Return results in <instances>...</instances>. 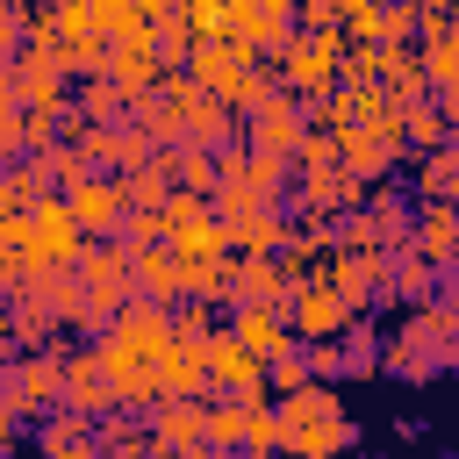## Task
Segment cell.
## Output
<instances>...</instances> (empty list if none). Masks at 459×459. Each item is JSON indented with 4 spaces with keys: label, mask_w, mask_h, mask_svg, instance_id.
Returning a JSON list of instances; mask_svg holds the SVG:
<instances>
[{
    "label": "cell",
    "mask_w": 459,
    "mask_h": 459,
    "mask_svg": "<svg viewBox=\"0 0 459 459\" xmlns=\"http://www.w3.org/2000/svg\"><path fill=\"white\" fill-rule=\"evenodd\" d=\"M7 308H14V344H50V337L65 330L36 294H7Z\"/></svg>",
    "instance_id": "obj_38"
},
{
    "label": "cell",
    "mask_w": 459,
    "mask_h": 459,
    "mask_svg": "<svg viewBox=\"0 0 459 459\" xmlns=\"http://www.w3.org/2000/svg\"><path fill=\"white\" fill-rule=\"evenodd\" d=\"M409 244H416L430 265H459V201L423 194V201H416V230H409Z\"/></svg>",
    "instance_id": "obj_16"
},
{
    "label": "cell",
    "mask_w": 459,
    "mask_h": 459,
    "mask_svg": "<svg viewBox=\"0 0 459 459\" xmlns=\"http://www.w3.org/2000/svg\"><path fill=\"white\" fill-rule=\"evenodd\" d=\"M437 108L452 115V129H459V86H437Z\"/></svg>",
    "instance_id": "obj_53"
},
{
    "label": "cell",
    "mask_w": 459,
    "mask_h": 459,
    "mask_svg": "<svg viewBox=\"0 0 459 459\" xmlns=\"http://www.w3.org/2000/svg\"><path fill=\"white\" fill-rule=\"evenodd\" d=\"M158 165L172 172V186H194V194H215V179H222V158L208 151V143H158Z\"/></svg>",
    "instance_id": "obj_23"
},
{
    "label": "cell",
    "mask_w": 459,
    "mask_h": 459,
    "mask_svg": "<svg viewBox=\"0 0 459 459\" xmlns=\"http://www.w3.org/2000/svg\"><path fill=\"white\" fill-rule=\"evenodd\" d=\"M416 57H423L430 93H437V86H459V22H452L445 36H423V43H416Z\"/></svg>",
    "instance_id": "obj_35"
},
{
    "label": "cell",
    "mask_w": 459,
    "mask_h": 459,
    "mask_svg": "<svg viewBox=\"0 0 459 459\" xmlns=\"http://www.w3.org/2000/svg\"><path fill=\"white\" fill-rule=\"evenodd\" d=\"M452 7H459V0H452Z\"/></svg>",
    "instance_id": "obj_58"
},
{
    "label": "cell",
    "mask_w": 459,
    "mask_h": 459,
    "mask_svg": "<svg viewBox=\"0 0 459 459\" xmlns=\"http://www.w3.org/2000/svg\"><path fill=\"white\" fill-rule=\"evenodd\" d=\"M158 394H208V351L172 337L165 359H158Z\"/></svg>",
    "instance_id": "obj_24"
},
{
    "label": "cell",
    "mask_w": 459,
    "mask_h": 459,
    "mask_svg": "<svg viewBox=\"0 0 459 459\" xmlns=\"http://www.w3.org/2000/svg\"><path fill=\"white\" fill-rule=\"evenodd\" d=\"M122 186H129V208H165L172 172H165L158 158H143V165H129V172H122Z\"/></svg>",
    "instance_id": "obj_42"
},
{
    "label": "cell",
    "mask_w": 459,
    "mask_h": 459,
    "mask_svg": "<svg viewBox=\"0 0 459 459\" xmlns=\"http://www.w3.org/2000/svg\"><path fill=\"white\" fill-rule=\"evenodd\" d=\"M108 79H115L129 100L158 93V86H165V57H158V43H115V57H108Z\"/></svg>",
    "instance_id": "obj_22"
},
{
    "label": "cell",
    "mask_w": 459,
    "mask_h": 459,
    "mask_svg": "<svg viewBox=\"0 0 459 459\" xmlns=\"http://www.w3.org/2000/svg\"><path fill=\"white\" fill-rule=\"evenodd\" d=\"M409 230H416V201L380 179V186L366 194V237H373L380 251H409Z\"/></svg>",
    "instance_id": "obj_18"
},
{
    "label": "cell",
    "mask_w": 459,
    "mask_h": 459,
    "mask_svg": "<svg viewBox=\"0 0 459 459\" xmlns=\"http://www.w3.org/2000/svg\"><path fill=\"white\" fill-rule=\"evenodd\" d=\"M0 402L22 423H43L65 402V351L57 344H22V359H0Z\"/></svg>",
    "instance_id": "obj_2"
},
{
    "label": "cell",
    "mask_w": 459,
    "mask_h": 459,
    "mask_svg": "<svg viewBox=\"0 0 459 459\" xmlns=\"http://www.w3.org/2000/svg\"><path fill=\"white\" fill-rule=\"evenodd\" d=\"M452 136V115L437 108V93H423V100H409V151H437Z\"/></svg>",
    "instance_id": "obj_37"
},
{
    "label": "cell",
    "mask_w": 459,
    "mask_h": 459,
    "mask_svg": "<svg viewBox=\"0 0 459 459\" xmlns=\"http://www.w3.org/2000/svg\"><path fill=\"white\" fill-rule=\"evenodd\" d=\"M143 7H151V14H172V7H179V0H143Z\"/></svg>",
    "instance_id": "obj_54"
},
{
    "label": "cell",
    "mask_w": 459,
    "mask_h": 459,
    "mask_svg": "<svg viewBox=\"0 0 459 459\" xmlns=\"http://www.w3.org/2000/svg\"><path fill=\"white\" fill-rule=\"evenodd\" d=\"M230 265H237V251L179 258V294H194V301H222V308H230Z\"/></svg>",
    "instance_id": "obj_26"
},
{
    "label": "cell",
    "mask_w": 459,
    "mask_h": 459,
    "mask_svg": "<svg viewBox=\"0 0 459 459\" xmlns=\"http://www.w3.org/2000/svg\"><path fill=\"white\" fill-rule=\"evenodd\" d=\"M14 7H36V0H14Z\"/></svg>",
    "instance_id": "obj_56"
},
{
    "label": "cell",
    "mask_w": 459,
    "mask_h": 459,
    "mask_svg": "<svg viewBox=\"0 0 459 459\" xmlns=\"http://www.w3.org/2000/svg\"><path fill=\"white\" fill-rule=\"evenodd\" d=\"M337 158H344V172H359L366 186H380L402 158H409V143H394V136H380L373 122H337Z\"/></svg>",
    "instance_id": "obj_11"
},
{
    "label": "cell",
    "mask_w": 459,
    "mask_h": 459,
    "mask_svg": "<svg viewBox=\"0 0 459 459\" xmlns=\"http://www.w3.org/2000/svg\"><path fill=\"white\" fill-rule=\"evenodd\" d=\"M344 445H351V423H344V416L287 423V452H301V459H330V452H344Z\"/></svg>",
    "instance_id": "obj_28"
},
{
    "label": "cell",
    "mask_w": 459,
    "mask_h": 459,
    "mask_svg": "<svg viewBox=\"0 0 459 459\" xmlns=\"http://www.w3.org/2000/svg\"><path fill=\"white\" fill-rule=\"evenodd\" d=\"M337 57H344V29H294V36H287V50H280L273 65H280L287 93L316 100V93H330V86H337Z\"/></svg>",
    "instance_id": "obj_5"
},
{
    "label": "cell",
    "mask_w": 459,
    "mask_h": 459,
    "mask_svg": "<svg viewBox=\"0 0 459 459\" xmlns=\"http://www.w3.org/2000/svg\"><path fill=\"white\" fill-rule=\"evenodd\" d=\"M72 273L86 280V323H79V330L115 323V308L136 294V280H129V244H122V237H86L79 258H72Z\"/></svg>",
    "instance_id": "obj_3"
},
{
    "label": "cell",
    "mask_w": 459,
    "mask_h": 459,
    "mask_svg": "<svg viewBox=\"0 0 459 459\" xmlns=\"http://www.w3.org/2000/svg\"><path fill=\"white\" fill-rule=\"evenodd\" d=\"M265 380H273V394L301 387V380H308V351H301V344H287L280 359H265Z\"/></svg>",
    "instance_id": "obj_47"
},
{
    "label": "cell",
    "mask_w": 459,
    "mask_h": 459,
    "mask_svg": "<svg viewBox=\"0 0 459 459\" xmlns=\"http://www.w3.org/2000/svg\"><path fill=\"white\" fill-rule=\"evenodd\" d=\"M280 445H287V416H280V402H273V394L244 402V452H280Z\"/></svg>",
    "instance_id": "obj_32"
},
{
    "label": "cell",
    "mask_w": 459,
    "mask_h": 459,
    "mask_svg": "<svg viewBox=\"0 0 459 459\" xmlns=\"http://www.w3.org/2000/svg\"><path fill=\"white\" fill-rule=\"evenodd\" d=\"M108 7H143V0H108ZM143 14H151V7H143Z\"/></svg>",
    "instance_id": "obj_55"
},
{
    "label": "cell",
    "mask_w": 459,
    "mask_h": 459,
    "mask_svg": "<svg viewBox=\"0 0 459 459\" xmlns=\"http://www.w3.org/2000/svg\"><path fill=\"white\" fill-rule=\"evenodd\" d=\"M108 43H151V14L143 7H108Z\"/></svg>",
    "instance_id": "obj_46"
},
{
    "label": "cell",
    "mask_w": 459,
    "mask_h": 459,
    "mask_svg": "<svg viewBox=\"0 0 459 459\" xmlns=\"http://www.w3.org/2000/svg\"><path fill=\"white\" fill-rule=\"evenodd\" d=\"M280 416L287 423H316V416H344V394H337V380H301V387H287L280 394Z\"/></svg>",
    "instance_id": "obj_27"
},
{
    "label": "cell",
    "mask_w": 459,
    "mask_h": 459,
    "mask_svg": "<svg viewBox=\"0 0 459 459\" xmlns=\"http://www.w3.org/2000/svg\"><path fill=\"white\" fill-rule=\"evenodd\" d=\"M129 122L151 136V143H179V100L158 86V93H143V100H129Z\"/></svg>",
    "instance_id": "obj_30"
},
{
    "label": "cell",
    "mask_w": 459,
    "mask_h": 459,
    "mask_svg": "<svg viewBox=\"0 0 459 459\" xmlns=\"http://www.w3.org/2000/svg\"><path fill=\"white\" fill-rule=\"evenodd\" d=\"M366 179L359 172H344V158L337 165H316V172H294V201H301V215H344V208H366Z\"/></svg>",
    "instance_id": "obj_12"
},
{
    "label": "cell",
    "mask_w": 459,
    "mask_h": 459,
    "mask_svg": "<svg viewBox=\"0 0 459 459\" xmlns=\"http://www.w3.org/2000/svg\"><path fill=\"white\" fill-rule=\"evenodd\" d=\"M22 273H29V258H22V244H14V230L0 222V287H14Z\"/></svg>",
    "instance_id": "obj_50"
},
{
    "label": "cell",
    "mask_w": 459,
    "mask_h": 459,
    "mask_svg": "<svg viewBox=\"0 0 459 459\" xmlns=\"http://www.w3.org/2000/svg\"><path fill=\"white\" fill-rule=\"evenodd\" d=\"M201 445H208V452H237V445H244V402H230V394H208Z\"/></svg>",
    "instance_id": "obj_31"
},
{
    "label": "cell",
    "mask_w": 459,
    "mask_h": 459,
    "mask_svg": "<svg viewBox=\"0 0 459 459\" xmlns=\"http://www.w3.org/2000/svg\"><path fill=\"white\" fill-rule=\"evenodd\" d=\"M380 344H387V337H380V330L366 323V308H359V316L344 323V344H337V351H344V380H366V373H380Z\"/></svg>",
    "instance_id": "obj_29"
},
{
    "label": "cell",
    "mask_w": 459,
    "mask_h": 459,
    "mask_svg": "<svg viewBox=\"0 0 459 459\" xmlns=\"http://www.w3.org/2000/svg\"><path fill=\"white\" fill-rule=\"evenodd\" d=\"M115 237H122V244H158V237H165V208H129Z\"/></svg>",
    "instance_id": "obj_48"
},
{
    "label": "cell",
    "mask_w": 459,
    "mask_h": 459,
    "mask_svg": "<svg viewBox=\"0 0 459 459\" xmlns=\"http://www.w3.org/2000/svg\"><path fill=\"white\" fill-rule=\"evenodd\" d=\"M100 452H115V459L151 452V416H136V409H108V423H100Z\"/></svg>",
    "instance_id": "obj_33"
},
{
    "label": "cell",
    "mask_w": 459,
    "mask_h": 459,
    "mask_svg": "<svg viewBox=\"0 0 459 459\" xmlns=\"http://www.w3.org/2000/svg\"><path fill=\"white\" fill-rule=\"evenodd\" d=\"M201 416H208V394H165L151 409V452H208Z\"/></svg>",
    "instance_id": "obj_15"
},
{
    "label": "cell",
    "mask_w": 459,
    "mask_h": 459,
    "mask_svg": "<svg viewBox=\"0 0 459 459\" xmlns=\"http://www.w3.org/2000/svg\"><path fill=\"white\" fill-rule=\"evenodd\" d=\"M22 108V93H14V57H0V122Z\"/></svg>",
    "instance_id": "obj_51"
},
{
    "label": "cell",
    "mask_w": 459,
    "mask_h": 459,
    "mask_svg": "<svg viewBox=\"0 0 459 459\" xmlns=\"http://www.w3.org/2000/svg\"><path fill=\"white\" fill-rule=\"evenodd\" d=\"M380 65H387V43H344V57H337V79H351V86H373V79H380Z\"/></svg>",
    "instance_id": "obj_43"
},
{
    "label": "cell",
    "mask_w": 459,
    "mask_h": 459,
    "mask_svg": "<svg viewBox=\"0 0 459 459\" xmlns=\"http://www.w3.org/2000/svg\"><path fill=\"white\" fill-rule=\"evenodd\" d=\"M437 294V265L409 244V251H394V273H387V287L373 294L380 308H416V301H430Z\"/></svg>",
    "instance_id": "obj_21"
},
{
    "label": "cell",
    "mask_w": 459,
    "mask_h": 459,
    "mask_svg": "<svg viewBox=\"0 0 459 459\" xmlns=\"http://www.w3.org/2000/svg\"><path fill=\"white\" fill-rule=\"evenodd\" d=\"M65 402H72V409H86V416H108V409H115V387H108L100 344H86V351H65Z\"/></svg>",
    "instance_id": "obj_20"
},
{
    "label": "cell",
    "mask_w": 459,
    "mask_h": 459,
    "mask_svg": "<svg viewBox=\"0 0 459 459\" xmlns=\"http://www.w3.org/2000/svg\"><path fill=\"white\" fill-rule=\"evenodd\" d=\"M222 222H230V251H280L294 237L280 208H244V215H222Z\"/></svg>",
    "instance_id": "obj_25"
},
{
    "label": "cell",
    "mask_w": 459,
    "mask_h": 459,
    "mask_svg": "<svg viewBox=\"0 0 459 459\" xmlns=\"http://www.w3.org/2000/svg\"><path fill=\"white\" fill-rule=\"evenodd\" d=\"M452 344H459V294H430L402 316V330L380 344V373H402V380H437L452 373Z\"/></svg>",
    "instance_id": "obj_1"
},
{
    "label": "cell",
    "mask_w": 459,
    "mask_h": 459,
    "mask_svg": "<svg viewBox=\"0 0 459 459\" xmlns=\"http://www.w3.org/2000/svg\"><path fill=\"white\" fill-rule=\"evenodd\" d=\"M237 301H273V308H287L294 301V265L280 258V251H237V265H230V308Z\"/></svg>",
    "instance_id": "obj_9"
},
{
    "label": "cell",
    "mask_w": 459,
    "mask_h": 459,
    "mask_svg": "<svg viewBox=\"0 0 459 459\" xmlns=\"http://www.w3.org/2000/svg\"><path fill=\"white\" fill-rule=\"evenodd\" d=\"M57 7H65V0H57Z\"/></svg>",
    "instance_id": "obj_59"
},
{
    "label": "cell",
    "mask_w": 459,
    "mask_h": 459,
    "mask_svg": "<svg viewBox=\"0 0 459 459\" xmlns=\"http://www.w3.org/2000/svg\"><path fill=\"white\" fill-rule=\"evenodd\" d=\"M172 337H179V330H172V301H143V294H129V301L115 308V323L93 330L100 351H122V359H143V366H158Z\"/></svg>",
    "instance_id": "obj_4"
},
{
    "label": "cell",
    "mask_w": 459,
    "mask_h": 459,
    "mask_svg": "<svg viewBox=\"0 0 459 459\" xmlns=\"http://www.w3.org/2000/svg\"><path fill=\"white\" fill-rule=\"evenodd\" d=\"M14 93H22V108H72V72H65L57 43L14 50Z\"/></svg>",
    "instance_id": "obj_7"
},
{
    "label": "cell",
    "mask_w": 459,
    "mask_h": 459,
    "mask_svg": "<svg viewBox=\"0 0 459 459\" xmlns=\"http://www.w3.org/2000/svg\"><path fill=\"white\" fill-rule=\"evenodd\" d=\"M301 129H308V115H301V93H287V86L244 115V143H251V151H280V158H294Z\"/></svg>",
    "instance_id": "obj_10"
},
{
    "label": "cell",
    "mask_w": 459,
    "mask_h": 459,
    "mask_svg": "<svg viewBox=\"0 0 459 459\" xmlns=\"http://www.w3.org/2000/svg\"><path fill=\"white\" fill-rule=\"evenodd\" d=\"M36 452H50V459H79V452H100V423H93L86 409L57 402V409L36 423Z\"/></svg>",
    "instance_id": "obj_17"
},
{
    "label": "cell",
    "mask_w": 459,
    "mask_h": 459,
    "mask_svg": "<svg viewBox=\"0 0 459 459\" xmlns=\"http://www.w3.org/2000/svg\"><path fill=\"white\" fill-rule=\"evenodd\" d=\"M14 423H22V416H14V409H7V402H0V452H7V445H14Z\"/></svg>",
    "instance_id": "obj_52"
},
{
    "label": "cell",
    "mask_w": 459,
    "mask_h": 459,
    "mask_svg": "<svg viewBox=\"0 0 459 459\" xmlns=\"http://www.w3.org/2000/svg\"><path fill=\"white\" fill-rule=\"evenodd\" d=\"M294 14H301V29H344L337 0H294Z\"/></svg>",
    "instance_id": "obj_49"
},
{
    "label": "cell",
    "mask_w": 459,
    "mask_h": 459,
    "mask_svg": "<svg viewBox=\"0 0 459 459\" xmlns=\"http://www.w3.org/2000/svg\"><path fill=\"white\" fill-rule=\"evenodd\" d=\"M151 43H158V57H165V65H186L201 36H194V29H186V14L172 7V14H151Z\"/></svg>",
    "instance_id": "obj_40"
},
{
    "label": "cell",
    "mask_w": 459,
    "mask_h": 459,
    "mask_svg": "<svg viewBox=\"0 0 459 459\" xmlns=\"http://www.w3.org/2000/svg\"><path fill=\"white\" fill-rule=\"evenodd\" d=\"M387 29V0H351L344 7V43H380Z\"/></svg>",
    "instance_id": "obj_44"
},
{
    "label": "cell",
    "mask_w": 459,
    "mask_h": 459,
    "mask_svg": "<svg viewBox=\"0 0 459 459\" xmlns=\"http://www.w3.org/2000/svg\"><path fill=\"white\" fill-rule=\"evenodd\" d=\"M172 251H179V258H208V251H230V222L208 208V215H194V222H179V230H172Z\"/></svg>",
    "instance_id": "obj_34"
},
{
    "label": "cell",
    "mask_w": 459,
    "mask_h": 459,
    "mask_svg": "<svg viewBox=\"0 0 459 459\" xmlns=\"http://www.w3.org/2000/svg\"><path fill=\"white\" fill-rule=\"evenodd\" d=\"M230 337H237L244 351H258V359H280L287 344H301V337H294V316L273 308V301H237V308H230Z\"/></svg>",
    "instance_id": "obj_13"
},
{
    "label": "cell",
    "mask_w": 459,
    "mask_h": 459,
    "mask_svg": "<svg viewBox=\"0 0 459 459\" xmlns=\"http://www.w3.org/2000/svg\"><path fill=\"white\" fill-rule=\"evenodd\" d=\"M294 29H301L294 0H230V36H251L265 57H280Z\"/></svg>",
    "instance_id": "obj_14"
},
{
    "label": "cell",
    "mask_w": 459,
    "mask_h": 459,
    "mask_svg": "<svg viewBox=\"0 0 459 459\" xmlns=\"http://www.w3.org/2000/svg\"><path fill=\"white\" fill-rule=\"evenodd\" d=\"M72 108H79L86 122H122V115H129V93H122V86L100 72V79H86V93H79Z\"/></svg>",
    "instance_id": "obj_41"
},
{
    "label": "cell",
    "mask_w": 459,
    "mask_h": 459,
    "mask_svg": "<svg viewBox=\"0 0 459 459\" xmlns=\"http://www.w3.org/2000/svg\"><path fill=\"white\" fill-rule=\"evenodd\" d=\"M129 280H136L143 301H179V251H172V237L129 244Z\"/></svg>",
    "instance_id": "obj_19"
},
{
    "label": "cell",
    "mask_w": 459,
    "mask_h": 459,
    "mask_svg": "<svg viewBox=\"0 0 459 459\" xmlns=\"http://www.w3.org/2000/svg\"><path fill=\"white\" fill-rule=\"evenodd\" d=\"M201 351H208V394H230V402H258V394H273L265 359H258V351H244V344L230 337V323H222Z\"/></svg>",
    "instance_id": "obj_6"
},
{
    "label": "cell",
    "mask_w": 459,
    "mask_h": 459,
    "mask_svg": "<svg viewBox=\"0 0 459 459\" xmlns=\"http://www.w3.org/2000/svg\"><path fill=\"white\" fill-rule=\"evenodd\" d=\"M194 36H230V0H179Z\"/></svg>",
    "instance_id": "obj_45"
},
{
    "label": "cell",
    "mask_w": 459,
    "mask_h": 459,
    "mask_svg": "<svg viewBox=\"0 0 459 459\" xmlns=\"http://www.w3.org/2000/svg\"><path fill=\"white\" fill-rule=\"evenodd\" d=\"M57 57H65V72H72V79H100V72H108V57H115V43H108L100 29H93V36H65V43H57Z\"/></svg>",
    "instance_id": "obj_36"
},
{
    "label": "cell",
    "mask_w": 459,
    "mask_h": 459,
    "mask_svg": "<svg viewBox=\"0 0 459 459\" xmlns=\"http://www.w3.org/2000/svg\"><path fill=\"white\" fill-rule=\"evenodd\" d=\"M0 301H7V287H0Z\"/></svg>",
    "instance_id": "obj_57"
},
{
    "label": "cell",
    "mask_w": 459,
    "mask_h": 459,
    "mask_svg": "<svg viewBox=\"0 0 459 459\" xmlns=\"http://www.w3.org/2000/svg\"><path fill=\"white\" fill-rule=\"evenodd\" d=\"M172 330H179L186 344H208V337L222 330V301H194V294H179V301H172Z\"/></svg>",
    "instance_id": "obj_39"
},
{
    "label": "cell",
    "mask_w": 459,
    "mask_h": 459,
    "mask_svg": "<svg viewBox=\"0 0 459 459\" xmlns=\"http://www.w3.org/2000/svg\"><path fill=\"white\" fill-rule=\"evenodd\" d=\"M65 201H72V222H79L86 237H115L122 215H129V186H122V172H86Z\"/></svg>",
    "instance_id": "obj_8"
}]
</instances>
